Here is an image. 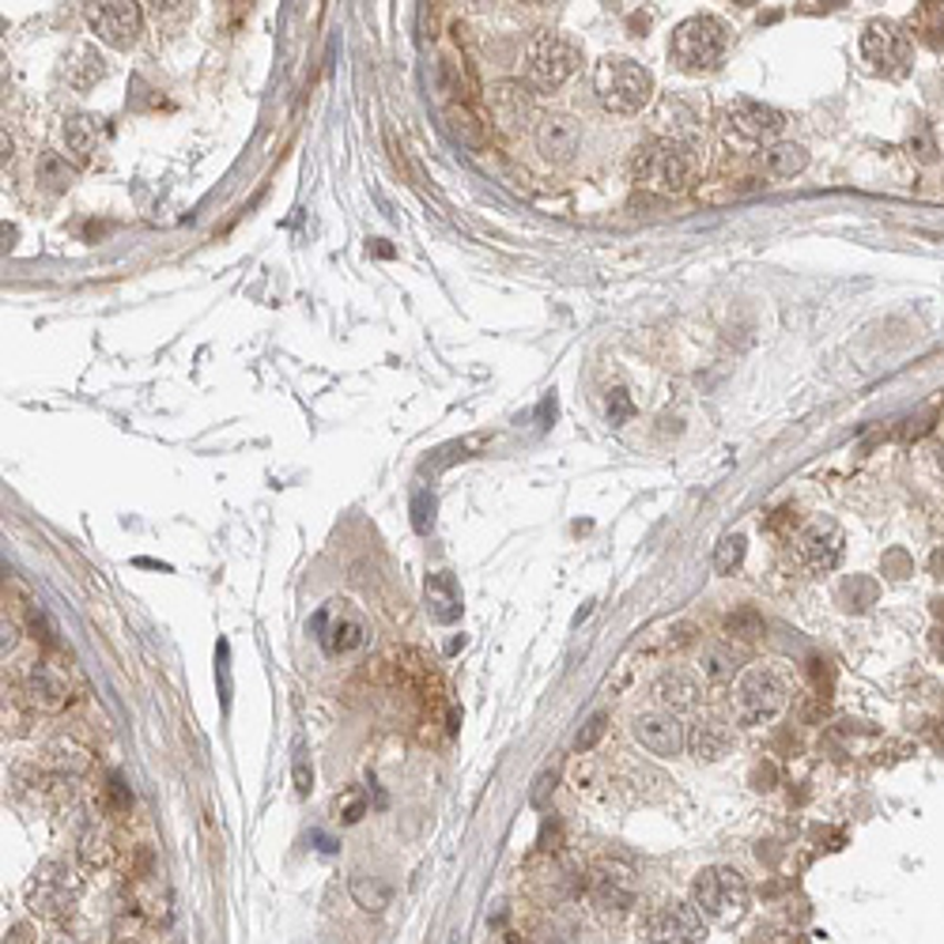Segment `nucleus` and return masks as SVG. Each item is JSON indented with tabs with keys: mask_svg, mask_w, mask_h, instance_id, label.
Here are the masks:
<instances>
[{
	"mask_svg": "<svg viewBox=\"0 0 944 944\" xmlns=\"http://www.w3.org/2000/svg\"><path fill=\"white\" fill-rule=\"evenodd\" d=\"M688 748L699 763H718L722 756H729L733 729L722 718H699L688 733Z\"/></svg>",
	"mask_w": 944,
	"mask_h": 944,
	"instance_id": "nucleus-20",
	"label": "nucleus"
},
{
	"mask_svg": "<svg viewBox=\"0 0 944 944\" xmlns=\"http://www.w3.org/2000/svg\"><path fill=\"white\" fill-rule=\"evenodd\" d=\"M413 510H416V514H413L416 529H419V533L431 529V521H435V499H431V495L419 491V495H416V503H413Z\"/></svg>",
	"mask_w": 944,
	"mask_h": 944,
	"instance_id": "nucleus-38",
	"label": "nucleus"
},
{
	"mask_svg": "<svg viewBox=\"0 0 944 944\" xmlns=\"http://www.w3.org/2000/svg\"><path fill=\"white\" fill-rule=\"evenodd\" d=\"M914 31H918L933 50H944V0H926L914 16Z\"/></svg>",
	"mask_w": 944,
	"mask_h": 944,
	"instance_id": "nucleus-28",
	"label": "nucleus"
},
{
	"mask_svg": "<svg viewBox=\"0 0 944 944\" xmlns=\"http://www.w3.org/2000/svg\"><path fill=\"white\" fill-rule=\"evenodd\" d=\"M699 673H703V680H711V684H733L741 673V654L726 643H714L699 657Z\"/></svg>",
	"mask_w": 944,
	"mask_h": 944,
	"instance_id": "nucleus-24",
	"label": "nucleus"
},
{
	"mask_svg": "<svg viewBox=\"0 0 944 944\" xmlns=\"http://www.w3.org/2000/svg\"><path fill=\"white\" fill-rule=\"evenodd\" d=\"M763 613L759 608H752V605H741V608H733V613L726 616V635L729 638H741V643H756V638L763 635Z\"/></svg>",
	"mask_w": 944,
	"mask_h": 944,
	"instance_id": "nucleus-29",
	"label": "nucleus"
},
{
	"mask_svg": "<svg viewBox=\"0 0 944 944\" xmlns=\"http://www.w3.org/2000/svg\"><path fill=\"white\" fill-rule=\"evenodd\" d=\"M291 775H295V789H299V794L307 797L310 789H314V767H310V756H307V752H302V748L295 752Z\"/></svg>",
	"mask_w": 944,
	"mask_h": 944,
	"instance_id": "nucleus-36",
	"label": "nucleus"
},
{
	"mask_svg": "<svg viewBox=\"0 0 944 944\" xmlns=\"http://www.w3.org/2000/svg\"><path fill=\"white\" fill-rule=\"evenodd\" d=\"M102 76H107V61L99 57V50L80 46V50H76V61H69V83L76 91H91Z\"/></svg>",
	"mask_w": 944,
	"mask_h": 944,
	"instance_id": "nucleus-27",
	"label": "nucleus"
},
{
	"mask_svg": "<svg viewBox=\"0 0 944 944\" xmlns=\"http://www.w3.org/2000/svg\"><path fill=\"white\" fill-rule=\"evenodd\" d=\"M446 129H450L454 137L461 140V145L480 148V126H476L473 113L465 107H446Z\"/></svg>",
	"mask_w": 944,
	"mask_h": 944,
	"instance_id": "nucleus-31",
	"label": "nucleus"
},
{
	"mask_svg": "<svg viewBox=\"0 0 944 944\" xmlns=\"http://www.w3.org/2000/svg\"><path fill=\"white\" fill-rule=\"evenodd\" d=\"M930 570H933V575H937V578H944V548H941V552H933Z\"/></svg>",
	"mask_w": 944,
	"mask_h": 944,
	"instance_id": "nucleus-43",
	"label": "nucleus"
},
{
	"mask_svg": "<svg viewBox=\"0 0 944 944\" xmlns=\"http://www.w3.org/2000/svg\"><path fill=\"white\" fill-rule=\"evenodd\" d=\"M99 121L102 118H95V113H76V118L64 121V151L72 156V163H91V156L99 151Z\"/></svg>",
	"mask_w": 944,
	"mask_h": 944,
	"instance_id": "nucleus-22",
	"label": "nucleus"
},
{
	"mask_svg": "<svg viewBox=\"0 0 944 944\" xmlns=\"http://www.w3.org/2000/svg\"><path fill=\"white\" fill-rule=\"evenodd\" d=\"M23 695L34 711L57 714V711H64L72 688H69V680H64V673L57 669V665L34 662V665H27V673H23Z\"/></svg>",
	"mask_w": 944,
	"mask_h": 944,
	"instance_id": "nucleus-17",
	"label": "nucleus"
},
{
	"mask_svg": "<svg viewBox=\"0 0 944 944\" xmlns=\"http://www.w3.org/2000/svg\"><path fill=\"white\" fill-rule=\"evenodd\" d=\"M76 895H80V876L61 862H46L27 884V907L38 918H64L76 907Z\"/></svg>",
	"mask_w": 944,
	"mask_h": 944,
	"instance_id": "nucleus-8",
	"label": "nucleus"
},
{
	"mask_svg": "<svg viewBox=\"0 0 944 944\" xmlns=\"http://www.w3.org/2000/svg\"><path fill=\"white\" fill-rule=\"evenodd\" d=\"M216 680H219V695H223V707H231V646L227 643L216 646Z\"/></svg>",
	"mask_w": 944,
	"mask_h": 944,
	"instance_id": "nucleus-34",
	"label": "nucleus"
},
{
	"mask_svg": "<svg viewBox=\"0 0 944 944\" xmlns=\"http://www.w3.org/2000/svg\"><path fill=\"white\" fill-rule=\"evenodd\" d=\"M789 703V688L786 680L767 669V665H752V669H741L737 680H733V711H737V722L745 726H763V722H775Z\"/></svg>",
	"mask_w": 944,
	"mask_h": 944,
	"instance_id": "nucleus-5",
	"label": "nucleus"
},
{
	"mask_svg": "<svg viewBox=\"0 0 944 944\" xmlns=\"http://www.w3.org/2000/svg\"><path fill=\"white\" fill-rule=\"evenodd\" d=\"M632 413L635 408L624 389H613V397H608V419H613V424H624V419H632Z\"/></svg>",
	"mask_w": 944,
	"mask_h": 944,
	"instance_id": "nucleus-40",
	"label": "nucleus"
},
{
	"mask_svg": "<svg viewBox=\"0 0 944 944\" xmlns=\"http://www.w3.org/2000/svg\"><path fill=\"white\" fill-rule=\"evenodd\" d=\"M34 178L46 193L61 197L76 186V167L69 163V156H61V151H42L34 163Z\"/></svg>",
	"mask_w": 944,
	"mask_h": 944,
	"instance_id": "nucleus-23",
	"label": "nucleus"
},
{
	"mask_svg": "<svg viewBox=\"0 0 944 944\" xmlns=\"http://www.w3.org/2000/svg\"><path fill=\"white\" fill-rule=\"evenodd\" d=\"M745 552H748V540L741 537V533L722 537L718 548H714V570H718V575H733V570L745 564Z\"/></svg>",
	"mask_w": 944,
	"mask_h": 944,
	"instance_id": "nucleus-30",
	"label": "nucleus"
},
{
	"mask_svg": "<svg viewBox=\"0 0 944 944\" xmlns=\"http://www.w3.org/2000/svg\"><path fill=\"white\" fill-rule=\"evenodd\" d=\"M862 57L873 64L876 72L884 76H903L911 69L914 57V42L903 27L888 23V19H876V23L865 27L862 34Z\"/></svg>",
	"mask_w": 944,
	"mask_h": 944,
	"instance_id": "nucleus-11",
	"label": "nucleus"
},
{
	"mask_svg": "<svg viewBox=\"0 0 944 944\" xmlns=\"http://www.w3.org/2000/svg\"><path fill=\"white\" fill-rule=\"evenodd\" d=\"M632 737L643 745L646 752L654 756H676L684 745H688V733L676 722L673 711H646V714H635L632 722Z\"/></svg>",
	"mask_w": 944,
	"mask_h": 944,
	"instance_id": "nucleus-16",
	"label": "nucleus"
},
{
	"mask_svg": "<svg viewBox=\"0 0 944 944\" xmlns=\"http://www.w3.org/2000/svg\"><path fill=\"white\" fill-rule=\"evenodd\" d=\"M424 597H427V613H431V619H438V624H457V619H461L465 597L450 570H438V575L427 578Z\"/></svg>",
	"mask_w": 944,
	"mask_h": 944,
	"instance_id": "nucleus-19",
	"label": "nucleus"
},
{
	"mask_svg": "<svg viewBox=\"0 0 944 944\" xmlns=\"http://www.w3.org/2000/svg\"><path fill=\"white\" fill-rule=\"evenodd\" d=\"M692 903L699 907V914L714 926H733V922L745 918L748 903H752V888L748 876L733 865H711L695 876L692 884Z\"/></svg>",
	"mask_w": 944,
	"mask_h": 944,
	"instance_id": "nucleus-4",
	"label": "nucleus"
},
{
	"mask_svg": "<svg viewBox=\"0 0 944 944\" xmlns=\"http://www.w3.org/2000/svg\"><path fill=\"white\" fill-rule=\"evenodd\" d=\"M703 914L695 903L684 900H665L662 907H654L643 922V941L654 944H699L707 941V926H703Z\"/></svg>",
	"mask_w": 944,
	"mask_h": 944,
	"instance_id": "nucleus-10",
	"label": "nucleus"
},
{
	"mask_svg": "<svg viewBox=\"0 0 944 944\" xmlns=\"http://www.w3.org/2000/svg\"><path fill=\"white\" fill-rule=\"evenodd\" d=\"M193 4V0H148V8H151V16H159V19H170V16H182L186 8Z\"/></svg>",
	"mask_w": 944,
	"mask_h": 944,
	"instance_id": "nucleus-41",
	"label": "nucleus"
},
{
	"mask_svg": "<svg viewBox=\"0 0 944 944\" xmlns=\"http://www.w3.org/2000/svg\"><path fill=\"white\" fill-rule=\"evenodd\" d=\"M635 900H638L635 876L627 870H619V865H600V870L589 876V903H594L600 914L619 918V914H627L635 907Z\"/></svg>",
	"mask_w": 944,
	"mask_h": 944,
	"instance_id": "nucleus-14",
	"label": "nucleus"
},
{
	"mask_svg": "<svg viewBox=\"0 0 944 944\" xmlns=\"http://www.w3.org/2000/svg\"><path fill=\"white\" fill-rule=\"evenodd\" d=\"M654 699H657V707H665L673 714L695 711L703 699V684H699V676H692L688 669H669L654 680Z\"/></svg>",
	"mask_w": 944,
	"mask_h": 944,
	"instance_id": "nucleus-18",
	"label": "nucleus"
},
{
	"mask_svg": "<svg viewBox=\"0 0 944 944\" xmlns=\"http://www.w3.org/2000/svg\"><path fill=\"white\" fill-rule=\"evenodd\" d=\"M348 892H351V900L359 903V907L364 911H370V914H381L389 907V900H394V892H389V884L381 881V876H375V873H351V881H348Z\"/></svg>",
	"mask_w": 944,
	"mask_h": 944,
	"instance_id": "nucleus-25",
	"label": "nucleus"
},
{
	"mask_svg": "<svg viewBox=\"0 0 944 944\" xmlns=\"http://www.w3.org/2000/svg\"><path fill=\"white\" fill-rule=\"evenodd\" d=\"M50 763H53V767H61V771H72V775H80V771L88 767V752L76 748L72 741H69V745L61 741V745L50 748Z\"/></svg>",
	"mask_w": 944,
	"mask_h": 944,
	"instance_id": "nucleus-33",
	"label": "nucleus"
},
{
	"mask_svg": "<svg viewBox=\"0 0 944 944\" xmlns=\"http://www.w3.org/2000/svg\"><path fill=\"white\" fill-rule=\"evenodd\" d=\"M605 726H608V714H594V718L586 722V729L578 733L575 748H578V752H589L600 737H605Z\"/></svg>",
	"mask_w": 944,
	"mask_h": 944,
	"instance_id": "nucleus-37",
	"label": "nucleus"
},
{
	"mask_svg": "<svg viewBox=\"0 0 944 944\" xmlns=\"http://www.w3.org/2000/svg\"><path fill=\"white\" fill-rule=\"evenodd\" d=\"M88 31L110 50H132L145 34V8L137 0H88L83 8Z\"/></svg>",
	"mask_w": 944,
	"mask_h": 944,
	"instance_id": "nucleus-7",
	"label": "nucleus"
},
{
	"mask_svg": "<svg viewBox=\"0 0 944 944\" xmlns=\"http://www.w3.org/2000/svg\"><path fill=\"white\" fill-rule=\"evenodd\" d=\"M582 50L567 34H540L526 53V88L529 91H559L578 72Z\"/></svg>",
	"mask_w": 944,
	"mask_h": 944,
	"instance_id": "nucleus-6",
	"label": "nucleus"
},
{
	"mask_svg": "<svg viewBox=\"0 0 944 944\" xmlns=\"http://www.w3.org/2000/svg\"><path fill=\"white\" fill-rule=\"evenodd\" d=\"M533 4H545V0H533Z\"/></svg>",
	"mask_w": 944,
	"mask_h": 944,
	"instance_id": "nucleus-45",
	"label": "nucleus"
},
{
	"mask_svg": "<svg viewBox=\"0 0 944 944\" xmlns=\"http://www.w3.org/2000/svg\"><path fill=\"white\" fill-rule=\"evenodd\" d=\"M12 246H16V227L4 223V250H12Z\"/></svg>",
	"mask_w": 944,
	"mask_h": 944,
	"instance_id": "nucleus-44",
	"label": "nucleus"
},
{
	"mask_svg": "<svg viewBox=\"0 0 944 944\" xmlns=\"http://www.w3.org/2000/svg\"><path fill=\"white\" fill-rule=\"evenodd\" d=\"M533 140H537V151L548 163L567 167L582 148V126L570 113H545L533 129Z\"/></svg>",
	"mask_w": 944,
	"mask_h": 944,
	"instance_id": "nucleus-15",
	"label": "nucleus"
},
{
	"mask_svg": "<svg viewBox=\"0 0 944 944\" xmlns=\"http://www.w3.org/2000/svg\"><path fill=\"white\" fill-rule=\"evenodd\" d=\"M80 857L88 865H107V857H110V846H107V838L102 835H95V832H88L80 838Z\"/></svg>",
	"mask_w": 944,
	"mask_h": 944,
	"instance_id": "nucleus-35",
	"label": "nucleus"
},
{
	"mask_svg": "<svg viewBox=\"0 0 944 944\" xmlns=\"http://www.w3.org/2000/svg\"><path fill=\"white\" fill-rule=\"evenodd\" d=\"M31 627H34V638H42L46 646H57V638H53V627L46 624V616H42V613H31Z\"/></svg>",
	"mask_w": 944,
	"mask_h": 944,
	"instance_id": "nucleus-42",
	"label": "nucleus"
},
{
	"mask_svg": "<svg viewBox=\"0 0 944 944\" xmlns=\"http://www.w3.org/2000/svg\"><path fill=\"white\" fill-rule=\"evenodd\" d=\"M794 548H797V559L805 564L813 575H827L843 564V552H846V537L838 529V521L832 518H816L808 526H801V533L794 537Z\"/></svg>",
	"mask_w": 944,
	"mask_h": 944,
	"instance_id": "nucleus-12",
	"label": "nucleus"
},
{
	"mask_svg": "<svg viewBox=\"0 0 944 944\" xmlns=\"http://www.w3.org/2000/svg\"><path fill=\"white\" fill-rule=\"evenodd\" d=\"M726 50H729V31L718 16L684 19V23H676V31L669 38V61L688 76L714 72Z\"/></svg>",
	"mask_w": 944,
	"mask_h": 944,
	"instance_id": "nucleus-3",
	"label": "nucleus"
},
{
	"mask_svg": "<svg viewBox=\"0 0 944 944\" xmlns=\"http://www.w3.org/2000/svg\"><path fill=\"white\" fill-rule=\"evenodd\" d=\"M332 808H337L340 824H359V819L367 816V794H364V789H348L345 797L332 801Z\"/></svg>",
	"mask_w": 944,
	"mask_h": 944,
	"instance_id": "nucleus-32",
	"label": "nucleus"
},
{
	"mask_svg": "<svg viewBox=\"0 0 944 944\" xmlns=\"http://www.w3.org/2000/svg\"><path fill=\"white\" fill-rule=\"evenodd\" d=\"M726 121L741 140H748V145H771L782 132V126H786L782 110L767 107V102H759V99H748V95L729 102Z\"/></svg>",
	"mask_w": 944,
	"mask_h": 944,
	"instance_id": "nucleus-13",
	"label": "nucleus"
},
{
	"mask_svg": "<svg viewBox=\"0 0 944 944\" xmlns=\"http://www.w3.org/2000/svg\"><path fill=\"white\" fill-rule=\"evenodd\" d=\"M699 159L688 140L676 137H657L650 145H643L632 159V178L638 189H650V193L676 197L684 189H692Z\"/></svg>",
	"mask_w": 944,
	"mask_h": 944,
	"instance_id": "nucleus-1",
	"label": "nucleus"
},
{
	"mask_svg": "<svg viewBox=\"0 0 944 944\" xmlns=\"http://www.w3.org/2000/svg\"><path fill=\"white\" fill-rule=\"evenodd\" d=\"M594 91L600 107L619 118H635L650 107L654 99V72L646 64L632 61V57H600L594 69Z\"/></svg>",
	"mask_w": 944,
	"mask_h": 944,
	"instance_id": "nucleus-2",
	"label": "nucleus"
},
{
	"mask_svg": "<svg viewBox=\"0 0 944 944\" xmlns=\"http://www.w3.org/2000/svg\"><path fill=\"white\" fill-rule=\"evenodd\" d=\"M763 167H767L771 178H794L808 167V151L801 145H786V140H782V145H771L763 151Z\"/></svg>",
	"mask_w": 944,
	"mask_h": 944,
	"instance_id": "nucleus-26",
	"label": "nucleus"
},
{
	"mask_svg": "<svg viewBox=\"0 0 944 944\" xmlns=\"http://www.w3.org/2000/svg\"><path fill=\"white\" fill-rule=\"evenodd\" d=\"M107 797H110V813H126V808L132 805V794H129V786L121 778H110Z\"/></svg>",
	"mask_w": 944,
	"mask_h": 944,
	"instance_id": "nucleus-39",
	"label": "nucleus"
},
{
	"mask_svg": "<svg viewBox=\"0 0 944 944\" xmlns=\"http://www.w3.org/2000/svg\"><path fill=\"white\" fill-rule=\"evenodd\" d=\"M314 635H318L326 654H356L370 643L367 619L348 605V600H329L318 616H314Z\"/></svg>",
	"mask_w": 944,
	"mask_h": 944,
	"instance_id": "nucleus-9",
	"label": "nucleus"
},
{
	"mask_svg": "<svg viewBox=\"0 0 944 944\" xmlns=\"http://www.w3.org/2000/svg\"><path fill=\"white\" fill-rule=\"evenodd\" d=\"M526 88L521 83H503V88H491L488 95V107H491V118L499 121L503 129H521L533 113V102L529 95H521Z\"/></svg>",
	"mask_w": 944,
	"mask_h": 944,
	"instance_id": "nucleus-21",
	"label": "nucleus"
}]
</instances>
